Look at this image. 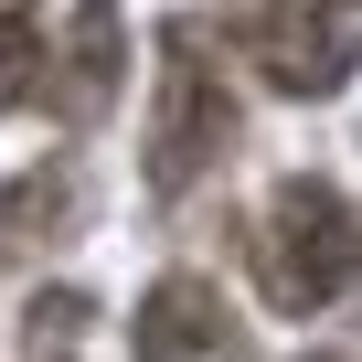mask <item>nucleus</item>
I'll return each instance as SVG.
<instances>
[{"label":"nucleus","instance_id":"f03ea898","mask_svg":"<svg viewBox=\"0 0 362 362\" xmlns=\"http://www.w3.org/2000/svg\"><path fill=\"white\" fill-rule=\"evenodd\" d=\"M235 149V86H224V64L203 54V33L192 22H170L160 33V128H149V192L170 203V192H192V181L214 170Z\"/></svg>","mask_w":362,"mask_h":362},{"label":"nucleus","instance_id":"7ed1b4c3","mask_svg":"<svg viewBox=\"0 0 362 362\" xmlns=\"http://www.w3.org/2000/svg\"><path fill=\"white\" fill-rule=\"evenodd\" d=\"M245 54L267 64V86L330 96L351 75V22H341V0H256L245 11Z\"/></svg>","mask_w":362,"mask_h":362},{"label":"nucleus","instance_id":"423d86ee","mask_svg":"<svg viewBox=\"0 0 362 362\" xmlns=\"http://www.w3.org/2000/svg\"><path fill=\"white\" fill-rule=\"evenodd\" d=\"M33 96V11L11 0V11H0V107H22Z\"/></svg>","mask_w":362,"mask_h":362},{"label":"nucleus","instance_id":"39448f33","mask_svg":"<svg viewBox=\"0 0 362 362\" xmlns=\"http://www.w3.org/2000/svg\"><path fill=\"white\" fill-rule=\"evenodd\" d=\"M117 75H128V54H117V0H75V43H64V117H75V128H86V117H107Z\"/></svg>","mask_w":362,"mask_h":362},{"label":"nucleus","instance_id":"20e7f679","mask_svg":"<svg viewBox=\"0 0 362 362\" xmlns=\"http://www.w3.org/2000/svg\"><path fill=\"white\" fill-rule=\"evenodd\" d=\"M128 351L139 362H203V351H224V298L203 277H160L139 298V320H128Z\"/></svg>","mask_w":362,"mask_h":362},{"label":"nucleus","instance_id":"f257e3e1","mask_svg":"<svg viewBox=\"0 0 362 362\" xmlns=\"http://www.w3.org/2000/svg\"><path fill=\"white\" fill-rule=\"evenodd\" d=\"M256 277L288 320L330 309L351 277H362V214L330 192V181H277V203L256 224Z\"/></svg>","mask_w":362,"mask_h":362}]
</instances>
